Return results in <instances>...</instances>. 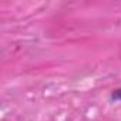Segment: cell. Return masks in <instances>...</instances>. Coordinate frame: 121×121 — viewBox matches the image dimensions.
<instances>
[{"mask_svg": "<svg viewBox=\"0 0 121 121\" xmlns=\"http://www.w3.org/2000/svg\"><path fill=\"white\" fill-rule=\"evenodd\" d=\"M112 97H114V98H117V100H121V88L115 90V91L112 93Z\"/></svg>", "mask_w": 121, "mask_h": 121, "instance_id": "1", "label": "cell"}]
</instances>
